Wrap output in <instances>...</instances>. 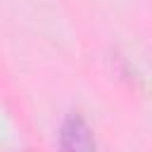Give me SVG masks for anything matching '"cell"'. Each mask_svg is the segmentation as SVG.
<instances>
[{
	"label": "cell",
	"mask_w": 152,
	"mask_h": 152,
	"mask_svg": "<svg viewBox=\"0 0 152 152\" xmlns=\"http://www.w3.org/2000/svg\"><path fill=\"white\" fill-rule=\"evenodd\" d=\"M59 150L62 152H95L93 131L81 114H69L59 126Z\"/></svg>",
	"instance_id": "6da1fadb"
}]
</instances>
